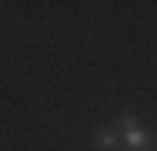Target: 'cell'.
<instances>
[{
  "instance_id": "2",
  "label": "cell",
  "mask_w": 157,
  "mask_h": 151,
  "mask_svg": "<svg viewBox=\"0 0 157 151\" xmlns=\"http://www.w3.org/2000/svg\"><path fill=\"white\" fill-rule=\"evenodd\" d=\"M94 138H97V148L100 151H117L121 148V134H117L114 128H100Z\"/></svg>"
},
{
  "instance_id": "3",
  "label": "cell",
  "mask_w": 157,
  "mask_h": 151,
  "mask_svg": "<svg viewBox=\"0 0 157 151\" xmlns=\"http://www.w3.org/2000/svg\"><path fill=\"white\" fill-rule=\"evenodd\" d=\"M117 124H121V131H127V128H137V114H134V111H121Z\"/></svg>"
},
{
  "instance_id": "1",
  "label": "cell",
  "mask_w": 157,
  "mask_h": 151,
  "mask_svg": "<svg viewBox=\"0 0 157 151\" xmlns=\"http://www.w3.org/2000/svg\"><path fill=\"white\" fill-rule=\"evenodd\" d=\"M151 141H154V138H151L140 124H137V128H127L124 134H121V145H124L127 151H147V148H151Z\"/></svg>"
}]
</instances>
